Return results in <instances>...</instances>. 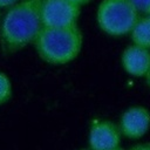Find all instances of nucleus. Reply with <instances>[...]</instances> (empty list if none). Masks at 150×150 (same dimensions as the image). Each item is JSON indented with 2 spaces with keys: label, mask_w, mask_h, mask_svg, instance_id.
I'll list each match as a JSON object with an SVG mask.
<instances>
[{
  "label": "nucleus",
  "mask_w": 150,
  "mask_h": 150,
  "mask_svg": "<svg viewBox=\"0 0 150 150\" xmlns=\"http://www.w3.org/2000/svg\"><path fill=\"white\" fill-rule=\"evenodd\" d=\"M82 33L77 26L53 28L42 27L34 40L38 54L52 64H64L74 59L82 48Z\"/></svg>",
  "instance_id": "f03ea898"
},
{
  "label": "nucleus",
  "mask_w": 150,
  "mask_h": 150,
  "mask_svg": "<svg viewBox=\"0 0 150 150\" xmlns=\"http://www.w3.org/2000/svg\"><path fill=\"white\" fill-rule=\"evenodd\" d=\"M131 40L134 45L150 49V16L139 18L131 29Z\"/></svg>",
  "instance_id": "6e6552de"
},
{
  "label": "nucleus",
  "mask_w": 150,
  "mask_h": 150,
  "mask_svg": "<svg viewBox=\"0 0 150 150\" xmlns=\"http://www.w3.org/2000/svg\"><path fill=\"white\" fill-rule=\"evenodd\" d=\"M138 19V12L130 0H102L96 12L100 28L112 36L130 33Z\"/></svg>",
  "instance_id": "7ed1b4c3"
},
{
  "label": "nucleus",
  "mask_w": 150,
  "mask_h": 150,
  "mask_svg": "<svg viewBox=\"0 0 150 150\" xmlns=\"http://www.w3.org/2000/svg\"><path fill=\"white\" fill-rule=\"evenodd\" d=\"M120 131L121 135L131 138L138 139L143 137L150 128V112L144 107H131L127 109L120 121Z\"/></svg>",
  "instance_id": "423d86ee"
},
{
  "label": "nucleus",
  "mask_w": 150,
  "mask_h": 150,
  "mask_svg": "<svg viewBox=\"0 0 150 150\" xmlns=\"http://www.w3.org/2000/svg\"><path fill=\"white\" fill-rule=\"evenodd\" d=\"M68 1H70V2H73V4H75V5H77V6H82V5H86V4H88V2H90L91 0H68Z\"/></svg>",
  "instance_id": "ddd939ff"
},
{
  "label": "nucleus",
  "mask_w": 150,
  "mask_h": 150,
  "mask_svg": "<svg viewBox=\"0 0 150 150\" xmlns=\"http://www.w3.org/2000/svg\"><path fill=\"white\" fill-rule=\"evenodd\" d=\"M81 150H90V149H81Z\"/></svg>",
  "instance_id": "dca6fc26"
},
{
  "label": "nucleus",
  "mask_w": 150,
  "mask_h": 150,
  "mask_svg": "<svg viewBox=\"0 0 150 150\" xmlns=\"http://www.w3.org/2000/svg\"><path fill=\"white\" fill-rule=\"evenodd\" d=\"M145 77H146V82H148V84H149V87H150V68H149V70H148V73H146V75H145Z\"/></svg>",
  "instance_id": "4468645a"
},
{
  "label": "nucleus",
  "mask_w": 150,
  "mask_h": 150,
  "mask_svg": "<svg viewBox=\"0 0 150 150\" xmlns=\"http://www.w3.org/2000/svg\"><path fill=\"white\" fill-rule=\"evenodd\" d=\"M129 150H150V143H138L131 146Z\"/></svg>",
  "instance_id": "9b49d317"
},
{
  "label": "nucleus",
  "mask_w": 150,
  "mask_h": 150,
  "mask_svg": "<svg viewBox=\"0 0 150 150\" xmlns=\"http://www.w3.org/2000/svg\"><path fill=\"white\" fill-rule=\"evenodd\" d=\"M130 2L138 13L150 15V0H130Z\"/></svg>",
  "instance_id": "9d476101"
},
{
  "label": "nucleus",
  "mask_w": 150,
  "mask_h": 150,
  "mask_svg": "<svg viewBox=\"0 0 150 150\" xmlns=\"http://www.w3.org/2000/svg\"><path fill=\"white\" fill-rule=\"evenodd\" d=\"M12 95V84L7 75L0 73V104L7 102Z\"/></svg>",
  "instance_id": "1a4fd4ad"
},
{
  "label": "nucleus",
  "mask_w": 150,
  "mask_h": 150,
  "mask_svg": "<svg viewBox=\"0 0 150 150\" xmlns=\"http://www.w3.org/2000/svg\"><path fill=\"white\" fill-rule=\"evenodd\" d=\"M42 0L16 2L5 15L0 27V42L4 52L13 53L34 42L42 29Z\"/></svg>",
  "instance_id": "f257e3e1"
},
{
  "label": "nucleus",
  "mask_w": 150,
  "mask_h": 150,
  "mask_svg": "<svg viewBox=\"0 0 150 150\" xmlns=\"http://www.w3.org/2000/svg\"><path fill=\"white\" fill-rule=\"evenodd\" d=\"M18 2V0H0V7H12Z\"/></svg>",
  "instance_id": "f8f14e48"
},
{
  "label": "nucleus",
  "mask_w": 150,
  "mask_h": 150,
  "mask_svg": "<svg viewBox=\"0 0 150 150\" xmlns=\"http://www.w3.org/2000/svg\"><path fill=\"white\" fill-rule=\"evenodd\" d=\"M89 149L90 150H116L121 143L120 128L111 121H94L89 129Z\"/></svg>",
  "instance_id": "39448f33"
},
{
  "label": "nucleus",
  "mask_w": 150,
  "mask_h": 150,
  "mask_svg": "<svg viewBox=\"0 0 150 150\" xmlns=\"http://www.w3.org/2000/svg\"><path fill=\"white\" fill-rule=\"evenodd\" d=\"M80 6L68 0H42L41 20L43 27L62 28L77 26Z\"/></svg>",
  "instance_id": "20e7f679"
},
{
  "label": "nucleus",
  "mask_w": 150,
  "mask_h": 150,
  "mask_svg": "<svg viewBox=\"0 0 150 150\" xmlns=\"http://www.w3.org/2000/svg\"><path fill=\"white\" fill-rule=\"evenodd\" d=\"M122 66L134 76H145L150 68V50L136 45L127 47L122 54Z\"/></svg>",
  "instance_id": "0eeeda50"
},
{
  "label": "nucleus",
  "mask_w": 150,
  "mask_h": 150,
  "mask_svg": "<svg viewBox=\"0 0 150 150\" xmlns=\"http://www.w3.org/2000/svg\"><path fill=\"white\" fill-rule=\"evenodd\" d=\"M149 16H150V15H149Z\"/></svg>",
  "instance_id": "f3484780"
},
{
  "label": "nucleus",
  "mask_w": 150,
  "mask_h": 150,
  "mask_svg": "<svg viewBox=\"0 0 150 150\" xmlns=\"http://www.w3.org/2000/svg\"><path fill=\"white\" fill-rule=\"evenodd\" d=\"M116 150H124V149H122V148H121V146H120V148H117V149H116Z\"/></svg>",
  "instance_id": "2eb2a0df"
}]
</instances>
